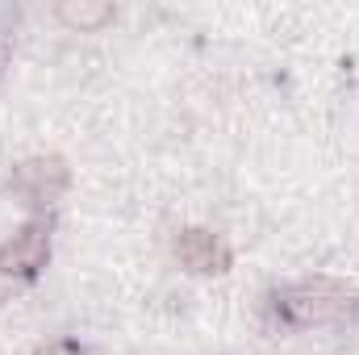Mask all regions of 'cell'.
Masks as SVG:
<instances>
[{"mask_svg": "<svg viewBox=\"0 0 359 355\" xmlns=\"http://www.w3.org/2000/svg\"><path fill=\"white\" fill-rule=\"evenodd\" d=\"M46 260H50V222L38 217V222H29L21 234H13L0 247V276L29 280V276H38L46 267Z\"/></svg>", "mask_w": 359, "mask_h": 355, "instance_id": "cell-2", "label": "cell"}, {"mask_svg": "<svg viewBox=\"0 0 359 355\" xmlns=\"http://www.w3.org/2000/svg\"><path fill=\"white\" fill-rule=\"evenodd\" d=\"M109 17H113L109 4H92V0H67V4H59V21L72 25V29H100Z\"/></svg>", "mask_w": 359, "mask_h": 355, "instance_id": "cell-5", "label": "cell"}, {"mask_svg": "<svg viewBox=\"0 0 359 355\" xmlns=\"http://www.w3.org/2000/svg\"><path fill=\"white\" fill-rule=\"evenodd\" d=\"M4 59H8V42L0 38V67H4Z\"/></svg>", "mask_w": 359, "mask_h": 355, "instance_id": "cell-8", "label": "cell"}, {"mask_svg": "<svg viewBox=\"0 0 359 355\" xmlns=\"http://www.w3.org/2000/svg\"><path fill=\"white\" fill-rule=\"evenodd\" d=\"M34 355H80V347L63 339V343H46V347H38V351H34Z\"/></svg>", "mask_w": 359, "mask_h": 355, "instance_id": "cell-6", "label": "cell"}, {"mask_svg": "<svg viewBox=\"0 0 359 355\" xmlns=\"http://www.w3.org/2000/svg\"><path fill=\"white\" fill-rule=\"evenodd\" d=\"M276 314L288 326H347L359 318V293L334 280H301L276 293Z\"/></svg>", "mask_w": 359, "mask_h": 355, "instance_id": "cell-1", "label": "cell"}, {"mask_svg": "<svg viewBox=\"0 0 359 355\" xmlns=\"http://www.w3.org/2000/svg\"><path fill=\"white\" fill-rule=\"evenodd\" d=\"M13 288H17V280H8V276H0V301H4V297H8Z\"/></svg>", "mask_w": 359, "mask_h": 355, "instance_id": "cell-7", "label": "cell"}, {"mask_svg": "<svg viewBox=\"0 0 359 355\" xmlns=\"http://www.w3.org/2000/svg\"><path fill=\"white\" fill-rule=\"evenodd\" d=\"M67 163L59 159V155H38V159H25V163H17V172H13V192H21L29 205H50V201H59L63 196V188H67Z\"/></svg>", "mask_w": 359, "mask_h": 355, "instance_id": "cell-3", "label": "cell"}, {"mask_svg": "<svg viewBox=\"0 0 359 355\" xmlns=\"http://www.w3.org/2000/svg\"><path fill=\"white\" fill-rule=\"evenodd\" d=\"M176 260L192 276H217L230 267V247L209 234V230H180L176 234Z\"/></svg>", "mask_w": 359, "mask_h": 355, "instance_id": "cell-4", "label": "cell"}]
</instances>
